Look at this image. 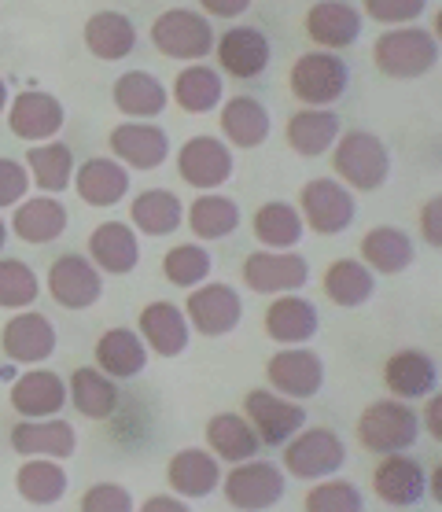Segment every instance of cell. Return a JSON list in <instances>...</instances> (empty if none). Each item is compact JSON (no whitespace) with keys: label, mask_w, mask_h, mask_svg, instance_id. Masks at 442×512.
I'll return each instance as SVG.
<instances>
[{"label":"cell","mask_w":442,"mask_h":512,"mask_svg":"<svg viewBox=\"0 0 442 512\" xmlns=\"http://www.w3.org/2000/svg\"><path fill=\"white\" fill-rule=\"evenodd\" d=\"M373 59L387 78L413 82V78H424L428 70H435V63H439V41H435V34L420 30V26H398V30H387L376 41Z\"/></svg>","instance_id":"6da1fadb"},{"label":"cell","mask_w":442,"mask_h":512,"mask_svg":"<svg viewBox=\"0 0 442 512\" xmlns=\"http://www.w3.org/2000/svg\"><path fill=\"white\" fill-rule=\"evenodd\" d=\"M358 439L369 454H406L420 439V420L402 398H380L358 417Z\"/></svg>","instance_id":"7a4b0ae2"},{"label":"cell","mask_w":442,"mask_h":512,"mask_svg":"<svg viewBox=\"0 0 442 512\" xmlns=\"http://www.w3.org/2000/svg\"><path fill=\"white\" fill-rule=\"evenodd\" d=\"M332 166L339 170L343 185L358 192H376L391 177V152L376 133L350 129L339 137V148L332 155Z\"/></svg>","instance_id":"3957f363"},{"label":"cell","mask_w":442,"mask_h":512,"mask_svg":"<svg viewBox=\"0 0 442 512\" xmlns=\"http://www.w3.org/2000/svg\"><path fill=\"white\" fill-rule=\"evenodd\" d=\"M347 465V446L332 428H303L284 443V468L295 479H328Z\"/></svg>","instance_id":"277c9868"},{"label":"cell","mask_w":442,"mask_h":512,"mask_svg":"<svg viewBox=\"0 0 442 512\" xmlns=\"http://www.w3.org/2000/svg\"><path fill=\"white\" fill-rule=\"evenodd\" d=\"M291 96L306 107H328L343 100L350 85V70L336 52H306L291 67Z\"/></svg>","instance_id":"5b68a950"},{"label":"cell","mask_w":442,"mask_h":512,"mask_svg":"<svg viewBox=\"0 0 442 512\" xmlns=\"http://www.w3.org/2000/svg\"><path fill=\"white\" fill-rule=\"evenodd\" d=\"M284 472L273 461H240V465L225 476L221 490H225V501L240 512H266L273 505L284 501Z\"/></svg>","instance_id":"8992f818"},{"label":"cell","mask_w":442,"mask_h":512,"mask_svg":"<svg viewBox=\"0 0 442 512\" xmlns=\"http://www.w3.org/2000/svg\"><path fill=\"white\" fill-rule=\"evenodd\" d=\"M247 424L255 428L258 443L262 446H284L295 431L306 428V409L295 406L291 398L269 391V387H255L244 398Z\"/></svg>","instance_id":"52a82bcc"},{"label":"cell","mask_w":442,"mask_h":512,"mask_svg":"<svg viewBox=\"0 0 442 512\" xmlns=\"http://www.w3.org/2000/svg\"><path fill=\"white\" fill-rule=\"evenodd\" d=\"M269 391L291 398V402H306L325 387V361L310 347H288L277 350L266 365Z\"/></svg>","instance_id":"ba28073f"},{"label":"cell","mask_w":442,"mask_h":512,"mask_svg":"<svg viewBox=\"0 0 442 512\" xmlns=\"http://www.w3.org/2000/svg\"><path fill=\"white\" fill-rule=\"evenodd\" d=\"M155 48L170 59H203L214 52V30L203 15L188 8H170L152 23Z\"/></svg>","instance_id":"9c48e42d"},{"label":"cell","mask_w":442,"mask_h":512,"mask_svg":"<svg viewBox=\"0 0 442 512\" xmlns=\"http://www.w3.org/2000/svg\"><path fill=\"white\" fill-rule=\"evenodd\" d=\"M299 203H303V210H299L303 225H310L321 236H339L354 222V196H350L347 185H339L332 177L306 181L303 192H299Z\"/></svg>","instance_id":"30bf717a"},{"label":"cell","mask_w":442,"mask_h":512,"mask_svg":"<svg viewBox=\"0 0 442 512\" xmlns=\"http://www.w3.org/2000/svg\"><path fill=\"white\" fill-rule=\"evenodd\" d=\"M48 295L63 310H89L104 295V277L89 258H82L78 251H67L48 269Z\"/></svg>","instance_id":"8fae6325"},{"label":"cell","mask_w":442,"mask_h":512,"mask_svg":"<svg viewBox=\"0 0 442 512\" xmlns=\"http://www.w3.org/2000/svg\"><path fill=\"white\" fill-rule=\"evenodd\" d=\"M240 277L258 295H291V291L306 288L310 262L295 251H255V255H247Z\"/></svg>","instance_id":"7c38bea8"},{"label":"cell","mask_w":442,"mask_h":512,"mask_svg":"<svg viewBox=\"0 0 442 512\" xmlns=\"http://www.w3.org/2000/svg\"><path fill=\"white\" fill-rule=\"evenodd\" d=\"M244 317V299L240 291L229 284H203L192 288L185 303V321L188 328H196L199 336H229Z\"/></svg>","instance_id":"4fadbf2b"},{"label":"cell","mask_w":442,"mask_h":512,"mask_svg":"<svg viewBox=\"0 0 442 512\" xmlns=\"http://www.w3.org/2000/svg\"><path fill=\"white\" fill-rule=\"evenodd\" d=\"M177 170L185 177V185L210 192V188L225 185L233 177V152L218 137H192L177 152Z\"/></svg>","instance_id":"5bb4252c"},{"label":"cell","mask_w":442,"mask_h":512,"mask_svg":"<svg viewBox=\"0 0 442 512\" xmlns=\"http://www.w3.org/2000/svg\"><path fill=\"white\" fill-rule=\"evenodd\" d=\"M56 325L48 321L45 314H34V310H26V314H15L4 332H0V347L12 361L19 365H41L45 358L56 354Z\"/></svg>","instance_id":"9a60e30c"},{"label":"cell","mask_w":442,"mask_h":512,"mask_svg":"<svg viewBox=\"0 0 442 512\" xmlns=\"http://www.w3.org/2000/svg\"><path fill=\"white\" fill-rule=\"evenodd\" d=\"M428 472L406 454H387L373 472V494L391 509H409L428 494Z\"/></svg>","instance_id":"2e32d148"},{"label":"cell","mask_w":442,"mask_h":512,"mask_svg":"<svg viewBox=\"0 0 442 512\" xmlns=\"http://www.w3.org/2000/svg\"><path fill=\"white\" fill-rule=\"evenodd\" d=\"M111 152L122 166L133 170H159L170 159V137L152 122H122L111 129Z\"/></svg>","instance_id":"e0dca14e"},{"label":"cell","mask_w":442,"mask_h":512,"mask_svg":"<svg viewBox=\"0 0 442 512\" xmlns=\"http://www.w3.org/2000/svg\"><path fill=\"white\" fill-rule=\"evenodd\" d=\"M269 52H273L269 37L255 26H233L221 34V41H214V56H218L221 70L240 78V82L258 78L269 67Z\"/></svg>","instance_id":"ac0fdd59"},{"label":"cell","mask_w":442,"mask_h":512,"mask_svg":"<svg viewBox=\"0 0 442 512\" xmlns=\"http://www.w3.org/2000/svg\"><path fill=\"white\" fill-rule=\"evenodd\" d=\"M321 328V314L317 306L303 295H277L266 310V336L280 347H303L317 336Z\"/></svg>","instance_id":"d6986e66"},{"label":"cell","mask_w":442,"mask_h":512,"mask_svg":"<svg viewBox=\"0 0 442 512\" xmlns=\"http://www.w3.org/2000/svg\"><path fill=\"white\" fill-rule=\"evenodd\" d=\"M12 446L15 454L23 457H48V461H67L78 450V431L74 424L59 417L45 420H19L12 428Z\"/></svg>","instance_id":"ffe728a7"},{"label":"cell","mask_w":442,"mask_h":512,"mask_svg":"<svg viewBox=\"0 0 442 512\" xmlns=\"http://www.w3.org/2000/svg\"><path fill=\"white\" fill-rule=\"evenodd\" d=\"M67 406V380L52 369H30L15 380L12 387V409L23 420H45L59 417V409Z\"/></svg>","instance_id":"44dd1931"},{"label":"cell","mask_w":442,"mask_h":512,"mask_svg":"<svg viewBox=\"0 0 442 512\" xmlns=\"http://www.w3.org/2000/svg\"><path fill=\"white\" fill-rule=\"evenodd\" d=\"M188 321H185V310L174 303H148L140 310V321H137V336L144 339V347L155 350L159 358H177V354H185L188 347Z\"/></svg>","instance_id":"7402d4cb"},{"label":"cell","mask_w":442,"mask_h":512,"mask_svg":"<svg viewBox=\"0 0 442 512\" xmlns=\"http://www.w3.org/2000/svg\"><path fill=\"white\" fill-rule=\"evenodd\" d=\"M166 483L174 487L177 498L199 501L214 494L221 487V465L210 450H199V446H188V450H177L166 465Z\"/></svg>","instance_id":"603a6c76"},{"label":"cell","mask_w":442,"mask_h":512,"mask_svg":"<svg viewBox=\"0 0 442 512\" xmlns=\"http://www.w3.org/2000/svg\"><path fill=\"white\" fill-rule=\"evenodd\" d=\"M63 104H59L52 93H41V89H26V93L15 96V104L8 107V126L19 140H48L63 129Z\"/></svg>","instance_id":"cb8c5ba5"},{"label":"cell","mask_w":442,"mask_h":512,"mask_svg":"<svg viewBox=\"0 0 442 512\" xmlns=\"http://www.w3.org/2000/svg\"><path fill=\"white\" fill-rule=\"evenodd\" d=\"M89 262L96 269H104L111 277H126L133 273L140 262V244H137V233L129 229L126 222H104L96 225L93 236H89Z\"/></svg>","instance_id":"d4e9b609"},{"label":"cell","mask_w":442,"mask_h":512,"mask_svg":"<svg viewBox=\"0 0 442 512\" xmlns=\"http://www.w3.org/2000/svg\"><path fill=\"white\" fill-rule=\"evenodd\" d=\"M148 365V347L133 328H107L96 339V369L111 380H133Z\"/></svg>","instance_id":"484cf974"},{"label":"cell","mask_w":442,"mask_h":512,"mask_svg":"<svg viewBox=\"0 0 442 512\" xmlns=\"http://www.w3.org/2000/svg\"><path fill=\"white\" fill-rule=\"evenodd\" d=\"M306 34L321 48H347L361 37V12L347 0H321L306 12Z\"/></svg>","instance_id":"4316f807"},{"label":"cell","mask_w":442,"mask_h":512,"mask_svg":"<svg viewBox=\"0 0 442 512\" xmlns=\"http://www.w3.org/2000/svg\"><path fill=\"white\" fill-rule=\"evenodd\" d=\"M384 384L395 398H428L439 387V365L420 350H398L384 365Z\"/></svg>","instance_id":"83f0119b"},{"label":"cell","mask_w":442,"mask_h":512,"mask_svg":"<svg viewBox=\"0 0 442 512\" xmlns=\"http://www.w3.org/2000/svg\"><path fill=\"white\" fill-rule=\"evenodd\" d=\"M74 185L89 207H115L129 196V170L118 159H89L82 163Z\"/></svg>","instance_id":"f1b7e54d"},{"label":"cell","mask_w":442,"mask_h":512,"mask_svg":"<svg viewBox=\"0 0 442 512\" xmlns=\"http://www.w3.org/2000/svg\"><path fill=\"white\" fill-rule=\"evenodd\" d=\"M8 229H15V236L26 240V244H52V240L67 233V207L52 196L23 199L19 210H15V222Z\"/></svg>","instance_id":"f546056e"},{"label":"cell","mask_w":442,"mask_h":512,"mask_svg":"<svg viewBox=\"0 0 442 512\" xmlns=\"http://www.w3.org/2000/svg\"><path fill=\"white\" fill-rule=\"evenodd\" d=\"M258 446L262 443H258L255 428L240 413H218V417L207 420V450L218 461H229V465L251 461L258 454Z\"/></svg>","instance_id":"4dcf8cb0"},{"label":"cell","mask_w":442,"mask_h":512,"mask_svg":"<svg viewBox=\"0 0 442 512\" xmlns=\"http://www.w3.org/2000/svg\"><path fill=\"white\" fill-rule=\"evenodd\" d=\"M67 402H74V409L89 420H107L118 409V387L111 376H104L96 365H82L74 369L67 384Z\"/></svg>","instance_id":"1f68e13d"},{"label":"cell","mask_w":442,"mask_h":512,"mask_svg":"<svg viewBox=\"0 0 442 512\" xmlns=\"http://www.w3.org/2000/svg\"><path fill=\"white\" fill-rule=\"evenodd\" d=\"M321 288H325V295L336 306L358 310V306H365L373 299L376 277H373V269L365 266V262H358V258H339V262H332V266L325 269Z\"/></svg>","instance_id":"d6a6232c"},{"label":"cell","mask_w":442,"mask_h":512,"mask_svg":"<svg viewBox=\"0 0 442 512\" xmlns=\"http://www.w3.org/2000/svg\"><path fill=\"white\" fill-rule=\"evenodd\" d=\"M269 111L251 96H233L221 107V133L225 140H233L236 148H262L269 140Z\"/></svg>","instance_id":"836d02e7"},{"label":"cell","mask_w":442,"mask_h":512,"mask_svg":"<svg viewBox=\"0 0 442 512\" xmlns=\"http://www.w3.org/2000/svg\"><path fill=\"white\" fill-rule=\"evenodd\" d=\"M129 218L144 236H170L185 222V207H181V199L170 188H148V192H140L133 199Z\"/></svg>","instance_id":"e575fe53"},{"label":"cell","mask_w":442,"mask_h":512,"mask_svg":"<svg viewBox=\"0 0 442 512\" xmlns=\"http://www.w3.org/2000/svg\"><path fill=\"white\" fill-rule=\"evenodd\" d=\"M170 93L148 70H129L115 82V107L129 118H155L166 111Z\"/></svg>","instance_id":"d590c367"},{"label":"cell","mask_w":442,"mask_h":512,"mask_svg":"<svg viewBox=\"0 0 442 512\" xmlns=\"http://www.w3.org/2000/svg\"><path fill=\"white\" fill-rule=\"evenodd\" d=\"M85 45L96 59H107V63L126 59L137 48V26L122 12H96L85 23Z\"/></svg>","instance_id":"8d00e7d4"},{"label":"cell","mask_w":442,"mask_h":512,"mask_svg":"<svg viewBox=\"0 0 442 512\" xmlns=\"http://www.w3.org/2000/svg\"><path fill=\"white\" fill-rule=\"evenodd\" d=\"M361 262L376 273H402L413 266V240L395 225H380L361 236Z\"/></svg>","instance_id":"74e56055"},{"label":"cell","mask_w":442,"mask_h":512,"mask_svg":"<svg viewBox=\"0 0 442 512\" xmlns=\"http://www.w3.org/2000/svg\"><path fill=\"white\" fill-rule=\"evenodd\" d=\"M15 490L30 505H56L67 494V472L48 457H26V465L15 472Z\"/></svg>","instance_id":"f35d334b"},{"label":"cell","mask_w":442,"mask_h":512,"mask_svg":"<svg viewBox=\"0 0 442 512\" xmlns=\"http://www.w3.org/2000/svg\"><path fill=\"white\" fill-rule=\"evenodd\" d=\"M339 140V115L336 111H299L288 118V144L291 152L317 159Z\"/></svg>","instance_id":"ab89813d"},{"label":"cell","mask_w":442,"mask_h":512,"mask_svg":"<svg viewBox=\"0 0 442 512\" xmlns=\"http://www.w3.org/2000/svg\"><path fill=\"white\" fill-rule=\"evenodd\" d=\"M251 225H255L258 244H266L269 251H291L306 233L303 214L291 203H266V207H258Z\"/></svg>","instance_id":"60d3db41"},{"label":"cell","mask_w":442,"mask_h":512,"mask_svg":"<svg viewBox=\"0 0 442 512\" xmlns=\"http://www.w3.org/2000/svg\"><path fill=\"white\" fill-rule=\"evenodd\" d=\"M221 89H225L221 74L214 67H203V63L185 67L174 78V100L185 107L188 115H207V111H214L221 104Z\"/></svg>","instance_id":"b9f144b4"},{"label":"cell","mask_w":442,"mask_h":512,"mask_svg":"<svg viewBox=\"0 0 442 512\" xmlns=\"http://www.w3.org/2000/svg\"><path fill=\"white\" fill-rule=\"evenodd\" d=\"M188 229L199 240H225V236H233L240 229V207H236L233 199L207 192L188 210Z\"/></svg>","instance_id":"7bdbcfd3"},{"label":"cell","mask_w":442,"mask_h":512,"mask_svg":"<svg viewBox=\"0 0 442 512\" xmlns=\"http://www.w3.org/2000/svg\"><path fill=\"white\" fill-rule=\"evenodd\" d=\"M26 166L34 170V181L41 192H48V196H56V192H63V188H70V181H74V155H70L67 144H37V148H30L26 152Z\"/></svg>","instance_id":"ee69618b"},{"label":"cell","mask_w":442,"mask_h":512,"mask_svg":"<svg viewBox=\"0 0 442 512\" xmlns=\"http://www.w3.org/2000/svg\"><path fill=\"white\" fill-rule=\"evenodd\" d=\"M210 269H214V258L199 244H177L163 258V277L177 288H199L210 277Z\"/></svg>","instance_id":"f6af8a7d"},{"label":"cell","mask_w":442,"mask_h":512,"mask_svg":"<svg viewBox=\"0 0 442 512\" xmlns=\"http://www.w3.org/2000/svg\"><path fill=\"white\" fill-rule=\"evenodd\" d=\"M41 295V280L19 258H0V306L4 310H26Z\"/></svg>","instance_id":"bcb514c9"},{"label":"cell","mask_w":442,"mask_h":512,"mask_svg":"<svg viewBox=\"0 0 442 512\" xmlns=\"http://www.w3.org/2000/svg\"><path fill=\"white\" fill-rule=\"evenodd\" d=\"M306 512H365V498L361 490L347 479H317V487L306 494Z\"/></svg>","instance_id":"7dc6e473"},{"label":"cell","mask_w":442,"mask_h":512,"mask_svg":"<svg viewBox=\"0 0 442 512\" xmlns=\"http://www.w3.org/2000/svg\"><path fill=\"white\" fill-rule=\"evenodd\" d=\"M82 512H133V494L122 483H93L82 494Z\"/></svg>","instance_id":"c3c4849f"},{"label":"cell","mask_w":442,"mask_h":512,"mask_svg":"<svg viewBox=\"0 0 442 512\" xmlns=\"http://www.w3.org/2000/svg\"><path fill=\"white\" fill-rule=\"evenodd\" d=\"M424 8H428V0H365V12H369V19H376V23H413V19H420L424 15Z\"/></svg>","instance_id":"681fc988"},{"label":"cell","mask_w":442,"mask_h":512,"mask_svg":"<svg viewBox=\"0 0 442 512\" xmlns=\"http://www.w3.org/2000/svg\"><path fill=\"white\" fill-rule=\"evenodd\" d=\"M30 188V174L15 159H0V207H15L19 199H26Z\"/></svg>","instance_id":"f907efd6"},{"label":"cell","mask_w":442,"mask_h":512,"mask_svg":"<svg viewBox=\"0 0 442 512\" xmlns=\"http://www.w3.org/2000/svg\"><path fill=\"white\" fill-rule=\"evenodd\" d=\"M420 225H424V240L431 247H442V199H428V207L420 210Z\"/></svg>","instance_id":"816d5d0a"},{"label":"cell","mask_w":442,"mask_h":512,"mask_svg":"<svg viewBox=\"0 0 442 512\" xmlns=\"http://www.w3.org/2000/svg\"><path fill=\"white\" fill-rule=\"evenodd\" d=\"M210 15H218V19H240V15L255 4V0H199Z\"/></svg>","instance_id":"f5cc1de1"},{"label":"cell","mask_w":442,"mask_h":512,"mask_svg":"<svg viewBox=\"0 0 442 512\" xmlns=\"http://www.w3.org/2000/svg\"><path fill=\"white\" fill-rule=\"evenodd\" d=\"M140 512H192V505L185 498H174V494H155L140 505Z\"/></svg>","instance_id":"db71d44e"},{"label":"cell","mask_w":442,"mask_h":512,"mask_svg":"<svg viewBox=\"0 0 442 512\" xmlns=\"http://www.w3.org/2000/svg\"><path fill=\"white\" fill-rule=\"evenodd\" d=\"M424 420H428L431 439H442V398L439 395L428 398V413H424Z\"/></svg>","instance_id":"11a10c76"},{"label":"cell","mask_w":442,"mask_h":512,"mask_svg":"<svg viewBox=\"0 0 442 512\" xmlns=\"http://www.w3.org/2000/svg\"><path fill=\"white\" fill-rule=\"evenodd\" d=\"M424 490H431V498H435V501H442V494H439V490H442L439 468H431V476H428V487H424Z\"/></svg>","instance_id":"9f6ffc18"},{"label":"cell","mask_w":442,"mask_h":512,"mask_svg":"<svg viewBox=\"0 0 442 512\" xmlns=\"http://www.w3.org/2000/svg\"><path fill=\"white\" fill-rule=\"evenodd\" d=\"M8 111V85H4V78H0V115Z\"/></svg>","instance_id":"6f0895ef"},{"label":"cell","mask_w":442,"mask_h":512,"mask_svg":"<svg viewBox=\"0 0 442 512\" xmlns=\"http://www.w3.org/2000/svg\"><path fill=\"white\" fill-rule=\"evenodd\" d=\"M4 244H8V222L0 218V251H4Z\"/></svg>","instance_id":"680465c9"}]
</instances>
